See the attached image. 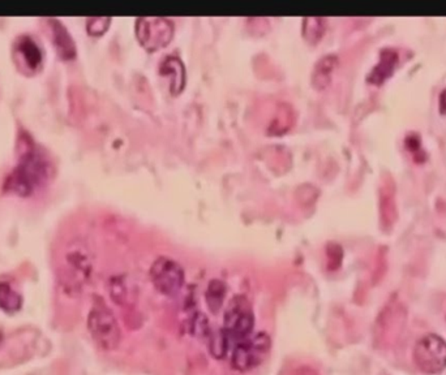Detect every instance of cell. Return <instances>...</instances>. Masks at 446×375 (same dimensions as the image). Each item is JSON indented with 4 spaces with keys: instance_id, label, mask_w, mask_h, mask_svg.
<instances>
[{
    "instance_id": "obj_12",
    "label": "cell",
    "mask_w": 446,
    "mask_h": 375,
    "mask_svg": "<svg viewBox=\"0 0 446 375\" xmlns=\"http://www.w3.org/2000/svg\"><path fill=\"white\" fill-rule=\"evenodd\" d=\"M161 73L170 79L171 82V92L174 94H179L186 82V70L183 63L177 58L164 59L161 65Z\"/></svg>"
},
{
    "instance_id": "obj_9",
    "label": "cell",
    "mask_w": 446,
    "mask_h": 375,
    "mask_svg": "<svg viewBox=\"0 0 446 375\" xmlns=\"http://www.w3.org/2000/svg\"><path fill=\"white\" fill-rule=\"evenodd\" d=\"M14 52L20 63L29 72H38L43 65V52L35 39L29 35H21L16 45Z\"/></svg>"
},
{
    "instance_id": "obj_4",
    "label": "cell",
    "mask_w": 446,
    "mask_h": 375,
    "mask_svg": "<svg viewBox=\"0 0 446 375\" xmlns=\"http://www.w3.org/2000/svg\"><path fill=\"white\" fill-rule=\"evenodd\" d=\"M223 323V332L235 344L251 336L255 326V316L246 297L237 294L231 298L224 310Z\"/></svg>"
},
{
    "instance_id": "obj_21",
    "label": "cell",
    "mask_w": 446,
    "mask_h": 375,
    "mask_svg": "<svg viewBox=\"0 0 446 375\" xmlns=\"http://www.w3.org/2000/svg\"><path fill=\"white\" fill-rule=\"evenodd\" d=\"M438 107H440V112L444 115L446 114V89L443 90L441 94H440V98H438Z\"/></svg>"
},
{
    "instance_id": "obj_19",
    "label": "cell",
    "mask_w": 446,
    "mask_h": 375,
    "mask_svg": "<svg viewBox=\"0 0 446 375\" xmlns=\"http://www.w3.org/2000/svg\"><path fill=\"white\" fill-rule=\"evenodd\" d=\"M110 21H111V19H108V17H94V19H89L88 23H86V29H88L89 34H104L106 30L108 29V26H110Z\"/></svg>"
},
{
    "instance_id": "obj_15",
    "label": "cell",
    "mask_w": 446,
    "mask_h": 375,
    "mask_svg": "<svg viewBox=\"0 0 446 375\" xmlns=\"http://www.w3.org/2000/svg\"><path fill=\"white\" fill-rule=\"evenodd\" d=\"M224 297H226V284L218 279L211 281L205 292V301L211 313L217 314L222 309Z\"/></svg>"
},
{
    "instance_id": "obj_8",
    "label": "cell",
    "mask_w": 446,
    "mask_h": 375,
    "mask_svg": "<svg viewBox=\"0 0 446 375\" xmlns=\"http://www.w3.org/2000/svg\"><path fill=\"white\" fill-rule=\"evenodd\" d=\"M149 275L154 288L170 297L180 292L186 281L184 270L173 258H157L153 262Z\"/></svg>"
},
{
    "instance_id": "obj_3",
    "label": "cell",
    "mask_w": 446,
    "mask_h": 375,
    "mask_svg": "<svg viewBox=\"0 0 446 375\" xmlns=\"http://www.w3.org/2000/svg\"><path fill=\"white\" fill-rule=\"evenodd\" d=\"M88 330L94 343L102 351L117 349L122 340V331L117 318L107 305L98 300L94 303L88 316Z\"/></svg>"
},
{
    "instance_id": "obj_13",
    "label": "cell",
    "mask_w": 446,
    "mask_h": 375,
    "mask_svg": "<svg viewBox=\"0 0 446 375\" xmlns=\"http://www.w3.org/2000/svg\"><path fill=\"white\" fill-rule=\"evenodd\" d=\"M338 64V59L334 55H328L317 61L316 67L312 74V82L316 89L327 88L331 79V74Z\"/></svg>"
},
{
    "instance_id": "obj_20",
    "label": "cell",
    "mask_w": 446,
    "mask_h": 375,
    "mask_svg": "<svg viewBox=\"0 0 446 375\" xmlns=\"http://www.w3.org/2000/svg\"><path fill=\"white\" fill-rule=\"evenodd\" d=\"M405 142H406L407 149L412 152V155L415 158V162H420L419 156H422V159L424 161V152H423L422 148H420L419 137H416V136H409L407 140L405 141Z\"/></svg>"
},
{
    "instance_id": "obj_7",
    "label": "cell",
    "mask_w": 446,
    "mask_h": 375,
    "mask_svg": "<svg viewBox=\"0 0 446 375\" xmlns=\"http://www.w3.org/2000/svg\"><path fill=\"white\" fill-rule=\"evenodd\" d=\"M136 35L141 46L154 52L173 41L174 23L164 17H140L136 20Z\"/></svg>"
},
{
    "instance_id": "obj_10",
    "label": "cell",
    "mask_w": 446,
    "mask_h": 375,
    "mask_svg": "<svg viewBox=\"0 0 446 375\" xmlns=\"http://www.w3.org/2000/svg\"><path fill=\"white\" fill-rule=\"evenodd\" d=\"M398 60V52L396 50H391V48L382 50V52L380 55L378 64L371 72V74L368 77V81L374 83V85L384 83L393 74V72L397 67Z\"/></svg>"
},
{
    "instance_id": "obj_1",
    "label": "cell",
    "mask_w": 446,
    "mask_h": 375,
    "mask_svg": "<svg viewBox=\"0 0 446 375\" xmlns=\"http://www.w3.org/2000/svg\"><path fill=\"white\" fill-rule=\"evenodd\" d=\"M51 162L46 155L32 145V141L21 142V154L16 167L6 177L4 190L19 196L29 197L46 185L51 177Z\"/></svg>"
},
{
    "instance_id": "obj_5",
    "label": "cell",
    "mask_w": 446,
    "mask_h": 375,
    "mask_svg": "<svg viewBox=\"0 0 446 375\" xmlns=\"http://www.w3.org/2000/svg\"><path fill=\"white\" fill-rule=\"evenodd\" d=\"M414 363L424 374H440L446 369V341L436 334H427L414 347Z\"/></svg>"
},
{
    "instance_id": "obj_17",
    "label": "cell",
    "mask_w": 446,
    "mask_h": 375,
    "mask_svg": "<svg viewBox=\"0 0 446 375\" xmlns=\"http://www.w3.org/2000/svg\"><path fill=\"white\" fill-rule=\"evenodd\" d=\"M110 294L111 298L117 303V305L124 304L128 298V288L126 285V281L123 278H113L110 281Z\"/></svg>"
},
{
    "instance_id": "obj_14",
    "label": "cell",
    "mask_w": 446,
    "mask_h": 375,
    "mask_svg": "<svg viewBox=\"0 0 446 375\" xmlns=\"http://www.w3.org/2000/svg\"><path fill=\"white\" fill-rule=\"evenodd\" d=\"M23 306V297L10 283L0 281V309L6 313H17Z\"/></svg>"
},
{
    "instance_id": "obj_16",
    "label": "cell",
    "mask_w": 446,
    "mask_h": 375,
    "mask_svg": "<svg viewBox=\"0 0 446 375\" xmlns=\"http://www.w3.org/2000/svg\"><path fill=\"white\" fill-rule=\"evenodd\" d=\"M327 20L322 17H307L303 20V35L311 43H316L324 35Z\"/></svg>"
},
{
    "instance_id": "obj_2",
    "label": "cell",
    "mask_w": 446,
    "mask_h": 375,
    "mask_svg": "<svg viewBox=\"0 0 446 375\" xmlns=\"http://www.w3.org/2000/svg\"><path fill=\"white\" fill-rule=\"evenodd\" d=\"M93 271L89 246L81 239H73L61 250L59 262V283L70 296L80 294Z\"/></svg>"
},
{
    "instance_id": "obj_18",
    "label": "cell",
    "mask_w": 446,
    "mask_h": 375,
    "mask_svg": "<svg viewBox=\"0 0 446 375\" xmlns=\"http://www.w3.org/2000/svg\"><path fill=\"white\" fill-rule=\"evenodd\" d=\"M229 344L230 340L227 338V335L221 331L220 334H217L211 343V356L217 357V358H222L226 356V352L229 349Z\"/></svg>"
},
{
    "instance_id": "obj_6",
    "label": "cell",
    "mask_w": 446,
    "mask_h": 375,
    "mask_svg": "<svg viewBox=\"0 0 446 375\" xmlns=\"http://www.w3.org/2000/svg\"><path fill=\"white\" fill-rule=\"evenodd\" d=\"M269 335L266 332H258L256 336L242 340L234 344L231 354V366L236 372L246 373L260 366L265 361L270 351Z\"/></svg>"
},
{
    "instance_id": "obj_11",
    "label": "cell",
    "mask_w": 446,
    "mask_h": 375,
    "mask_svg": "<svg viewBox=\"0 0 446 375\" xmlns=\"http://www.w3.org/2000/svg\"><path fill=\"white\" fill-rule=\"evenodd\" d=\"M51 30H52V38H54V45L58 50L60 58L64 60H70L75 58L76 55V47L73 43V39L70 38L68 32L66 28L59 23L58 20H50Z\"/></svg>"
}]
</instances>
